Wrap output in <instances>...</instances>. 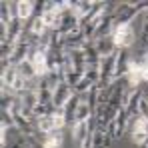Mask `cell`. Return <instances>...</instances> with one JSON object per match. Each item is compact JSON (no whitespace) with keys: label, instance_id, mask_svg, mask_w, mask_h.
<instances>
[{"label":"cell","instance_id":"obj_15","mask_svg":"<svg viewBox=\"0 0 148 148\" xmlns=\"http://www.w3.org/2000/svg\"><path fill=\"white\" fill-rule=\"evenodd\" d=\"M130 136H132V142H134L136 146L142 148L148 140V128H136V130L130 132Z\"/></svg>","mask_w":148,"mask_h":148},{"label":"cell","instance_id":"obj_17","mask_svg":"<svg viewBox=\"0 0 148 148\" xmlns=\"http://www.w3.org/2000/svg\"><path fill=\"white\" fill-rule=\"evenodd\" d=\"M10 22H12L10 6H8V2H2V4H0V26H8Z\"/></svg>","mask_w":148,"mask_h":148},{"label":"cell","instance_id":"obj_10","mask_svg":"<svg viewBox=\"0 0 148 148\" xmlns=\"http://www.w3.org/2000/svg\"><path fill=\"white\" fill-rule=\"evenodd\" d=\"M36 130H38L40 136H48L52 132H56V130H54V124H52V114H50V116H40V118H36Z\"/></svg>","mask_w":148,"mask_h":148},{"label":"cell","instance_id":"obj_6","mask_svg":"<svg viewBox=\"0 0 148 148\" xmlns=\"http://www.w3.org/2000/svg\"><path fill=\"white\" fill-rule=\"evenodd\" d=\"M130 50H116V66H114V80L116 78H126V74L130 70Z\"/></svg>","mask_w":148,"mask_h":148},{"label":"cell","instance_id":"obj_16","mask_svg":"<svg viewBox=\"0 0 148 148\" xmlns=\"http://www.w3.org/2000/svg\"><path fill=\"white\" fill-rule=\"evenodd\" d=\"M138 44H140V50H142V56L148 52V20H142V26H140V34H138Z\"/></svg>","mask_w":148,"mask_h":148},{"label":"cell","instance_id":"obj_14","mask_svg":"<svg viewBox=\"0 0 148 148\" xmlns=\"http://www.w3.org/2000/svg\"><path fill=\"white\" fill-rule=\"evenodd\" d=\"M52 124H54L56 132H62L64 128H68V120L64 116V110H54L52 112Z\"/></svg>","mask_w":148,"mask_h":148},{"label":"cell","instance_id":"obj_1","mask_svg":"<svg viewBox=\"0 0 148 148\" xmlns=\"http://www.w3.org/2000/svg\"><path fill=\"white\" fill-rule=\"evenodd\" d=\"M110 38H112L116 50H130L136 42V30L132 24H120L114 28Z\"/></svg>","mask_w":148,"mask_h":148},{"label":"cell","instance_id":"obj_3","mask_svg":"<svg viewBox=\"0 0 148 148\" xmlns=\"http://www.w3.org/2000/svg\"><path fill=\"white\" fill-rule=\"evenodd\" d=\"M126 130H128V118H126V112L120 110V112L116 114V118L108 124L106 132L110 134V138H112V140H120L124 134H126Z\"/></svg>","mask_w":148,"mask_h":148},{"label":"cell","instance_id":"obj_11","mask_svg":"<svg viewBox=\"0 0 148 148\" xmlns=\"http://www.w3.org/2000/svg\"><path fill=\"white\" fill-rule=\"evenodd\" d=\"M90 118H92V108H90V104H88V100H86V94H84L80 106H78V110H76V122H86V120H90Z\"/></svg>","mask_w":148,"mask_h":148},{"label":"cell","instance_id":"obj_18","mask_svg":"<svg viewBox=\"0 0 148 148\" xmlns=\"http://www.w3.org/2000/svg\"><path fill=\"white\" fill-rule=\"evenodd\" d=\"M18 72L22 74L24 78H34V76H36V72H34V66H32V62H30V60H24V62L18 66Z\"/></svg>","mask_w":148,"mask_h":148},{"label":"cell","instance_id":"obj_9","mask_svg":"<svg viewBox=\"0 0 148 148\" xmlns=\"http://www.w3.org/2000/svg\"><path fill=\"white\" fill-rule=\"evenodd\" d=\"M18 18L22 22H30L34 18V2H30V0H18Z\"/></svg>","mask_w":148,"mask_h":148},{"label":"cell","instance_id":"obj_5","mask_svg":"<svg viewBox=\"0 0 148 148\" xmlns=\"http://www.w3.org/2000/svg\"><path fill=\"white\" fill-rule=\"evenodd\" d=\"M56 30H58V32H62L64 36H66V34H74V32H78V30H80V18L74 14L72 10H66V12L62 14L60 26H58Z\"/></svg>","mask_w":148,"mask_h":148},{"label":"cell","instance_id":"obj_2","mask_svg":"<svg viewBox=\"0 0 148 148\" xmlns=\"http://www.w3.org/2000/svg\"><path fill=\"white\" fill-rule=\"evenodd\" d=\"M72 94H74L72 86H70L66 80H62V82L54 88V92H52V104H54V108H56V110H62L64 104L70 100Z\"/></svg>","mask_w":148,"mask_h":148},{"label":"cell","instance_id":"obj_12","mask_svg":"<svg viewBox=\"0 0 148 148\" xmlns=\"http://www.w3.org/2000/svg\"><path fill=\"white\" fill-rule=\"evenodd\" d=\"M64 138L62 132H52L48 136H42V148H62Z\"/></svg>","mask_w":148,"mask_h":148},{"label":"cell","instance_id":"obj_4","mask_svg":"<svg viewBox=\"0 0 148 148\" xmlns=\"http://www.w3.org/2000/svg\"><path fill=\"white\" fill-rule=\"evenodd\" d=\"M70 132H72V140L80 146L92 132H96V126H94V120L90 118V120H86V122H76L70 128Z\"/></svg>","mask_w":148,"mask_h":148},{"label":"cell","instance_id":"obj_7","mask_svg":"<svg viewBox=\"0 0 148 148\" xmlns=\"http://www.w3.org/2000/svg\"><path fill=\"white\" fill-rule=\"evenodd\" d=\"M82 52H84V58H86V66L88 68H98L100 54H98V50H96V44L94 42H86L82 46Z\"/></svg>","mask_w":148,"mask_h":148},{"label":"cell","instance_id":"obj_13","mask_svg":"<svg viewBox=\"0 0 148 148\" xmlns=\"http://www.w3.org/2000/svg\"><path fill=\"white\" fill-rule=\"evenodd\" d=\"M94 44H96V50H98L100 58L102 56H108V54H112L114 52V42H112V38L108 36V38H100V40H94Z\"/></svg>","mask_w":148,"mask_h":148},{"label":"cell","instance_id":"obj_8","mask_svg":"<svg viewBox=\"0 0 148 148\" xmlns=\"http://www.w3.org/2000/svg\"><path fill=\"white\" fill-rule=\"evenodd\" d=\"M18 98L22 102V110L34 114V110L38 106V92H22V94H18Z\"/></svg>","mask_w":148,"mask_h":148}]
</instances>
